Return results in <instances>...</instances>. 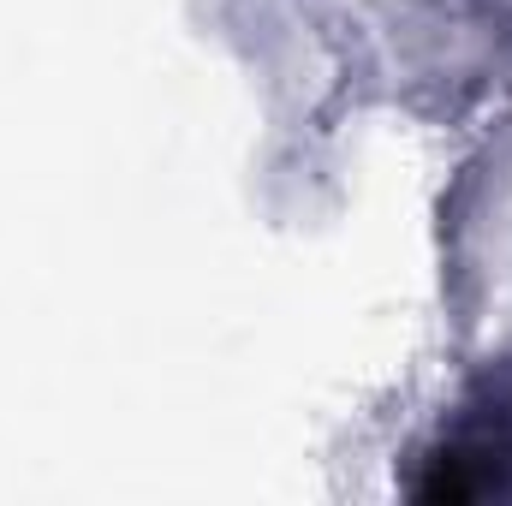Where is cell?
<instances>
[{"mask_svg": "<svg viewBox=\"0 0 512 506\" xmlns=\"http://www.w3.org/2000/svg\"><path fill=\"white\" fill-rule=\"evenodd\" d=\"M512 483V411H483L465 417L429 459L417 477L423 501H477V495H501Z\"/></svg>", "mask_w": 512, "mask_h": 506, "instance_id": "obj_1", "label": "cell"}]
</instances>
